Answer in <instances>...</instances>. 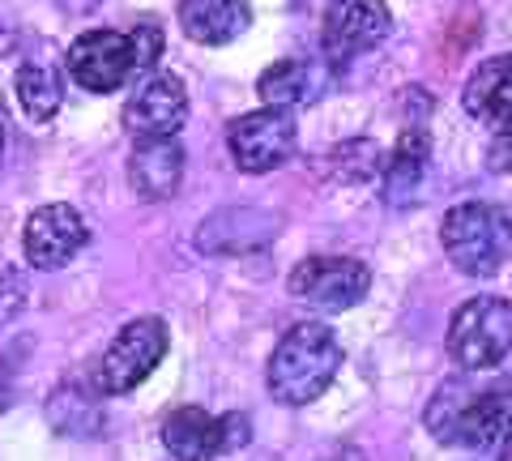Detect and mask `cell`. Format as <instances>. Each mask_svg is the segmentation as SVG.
<instances>
[{
	"mask_svg": "<svg viewBox=\"0 0 512 461\" xmlns=\"http://www.w3.org/2000/svg\"><path fill=\"white\" fill-rule=\"evenodd\" d=\"M427 427L440 444H466L474 453H512V389H470L453 380L427 406Z\"/></svg>",
	"mask_w": 512,
	"mask_h": 461,
	"instance_id": "obj_1",
	"label": "cell"
},
{
	"mask_svg": "<svg viewBox=\"0 0 512 461\" xmlns=\"http://www.w3.org/2000/svg\"><path fill=\"white\" fill-rule=\"evenodd\" d=\"M342 372V342L333 338L329 325L303 321L291 333H282V342L269 355L265 385L282 406H308L325 393Z\"/></svg>",
	"mask_w": 512,
	"mask_h": 461,
	"instance_id": "obj_2",
	"label": "cell"
},
{
	"mask_svg": "<svg viewBox=\"0 0 512 461\" xmlns=\"http://www.w3.org/2000/svg\"><path fill=\"white\" fill-rule=\"evenodd\" d=\"M440 244L461 274L470 278H491L500 265L512 257V218L500 205L487 201H466L444 214Z\"/></svg>",
	"mask_w": 512,
	"mask_h": 461,
	"instance_id": "obj_3",
	"label": "cell"
},
{
	"mask_svg": "<svg viewBox=\"0 0 512 461\" xmlns=\"http://www.w3.org/2000/svg\"><path fill=\"white\" fill-rule=\"evenodd\" d=\"M448 351L466 372L500 368L512 351V299L504 295L466 299L448 321Z\"/></svg>",
	"mask_w": 512,
	"mask_h": 461,
	"instance_id": "obj_4",
	"label": "cell"
},
{
	"mask_svg": "<svg viewBox=\"0 0 512 461\" xmlns=\"http://www.w3.org/2000/svg\"><path fill=\"white\" fill-rule=\"evenodd\" d=\"M291 295L312 304L320 312H350L359 308L367 291H372V269L359 257H338V252H320V257H303L291 269Z\"/></svg>",
	"mask_w": 512,
	"mask_h": 461,
	"instance_id": "obj_5",
	"label": "cell"
},
{
	"mask_svg": "<svg viewBox=\"0 0 512 461\" xmlns=\"http://www.w3.org/2000/svg\"><path fill=\"white\" fill-rule=\"evenodd\" d=\"M227 146H231V158L239 171L265 176V171H278L286 158L295 154L299 124L286 107H261V111H248V116L231 120Z\"/></svg>",
	"mask_w": 512,
	"mask_h": 461,
	"instance_id": "obj_6",
	"label": "cell"
},
{
	"mask_svg": "<svg viewBox=\"0 0 512 461\" xmlns=\"http://www.w3.org/2000/svg\"><path fill=\"white\" fill-rule=\"evenodd\" d=\"M167 346H171V333H167V325L158 321V316L128 321L116 333V342H111L103 351V359H99V389L107 397L137 389L141 380H146L158 363H163Z\"/></svg>",
	"mask_w": 512,
	"mask_h": 461,
	"instance_id": "obj_7",
	"label": "cell"
},
{
	"mask_svg": "<svg viewBox=\"0 0 512 461\" xmlns=\"http://www.w3.org/2000/svg\"><path fill=\"white\" fill-rule=\"evenodd\" d=\"M69 77L90 94L120 90L128 77H137L133 39L124 30H86L69 47Z\"/></svg>",
	"mask_w": 512,
	"mask_h": 461,
	"instance_id": "obj_8",
	"label": "cell"
},
{
	"mask_svg": "<svg viewBox=\"0 0 512 461\" xmlns=\"http://www.w3.org/2000/svg\"><path fill=\"white\" fill-rule=\"evenodd\" d=\"M188 120V86L175 73H154L137 86V94L124 103V129L137 141L146 137H175Z\"/></svg>",
	"mask_w": 512,
	"mask_h": 461,
	"instance_id": "obj_9",
	"label": "cell"
},
{
	"mask_svg": "<svg viewBox=\"0 0 512 461\" xmlns=\"http://www.w3.org/2000/svg\"><path fill=\"white\" fill-rule=\"evenodd\" d=\"M393 18L384 0H333L325 9V26H320V43L329 56H359L372 52L376 43L389 39Z\"/></svg>",
	"mask_w": 512,
	"mask_h": 461,
	"instance_id": "obj_10",
	"label": "cell"
},
{
	"mask_svg": "<svg viewBox=\"0 0 512 461\" xmlns=\"http://www.w3.org/2000/svg\"><path fill=\"white\" fill-rule=\"evenodd\" d=\"M86 240H90V227L73 205H43V210L26 218L22 248L35 269H60L86 248Z\"/></svg>",
	"mask_w": 512,
	"mask_h": 461,
	"instance_id": "obj_11",
	"label": "cell"
},
{
	"mask_svg": "<svg viewBox=\"0 0 512 461\" xmlns=\"http://www.w3.org/2000/svg\"><path fill=\"white\" fill-rule=\"evenodd\" d=\"M184 180V146L175 137H146L137 141L133 158H128V184L146 201H167L180 193Z\"/></svg>",
	"mask_w": 512,
	"mask_h": 461,
	"instance_id": "obj_12",
	"label": "cell"
},
{
	"mask_svg": "<svg viewBox=\"0 0 512 461\" xmlns=\"http://www.w3.org/2000/svg\"><path fill=\"white\" fill-rule=\"evenodd\" d=\"M461 99H466V111L474 120H483L495 133H508L512 129V52L483 60L470 73Z\"/></svg>",
	"mask_w": 512,
	"mask_h": 461,
	"instance_id": "obj_13",
	"label": "cell"
},
{
	"mask_svg": "<svg viewBox=\"0 0 512 461\" xmlns=\"http://www.w3.org/2000/svg\"><path fill=\"white\" fill-rule=\"evenodd\" d=\"M175 18H180L184 35L192 43L222 47L252 26V9H248V0H180Z\"/></svg>",
	"mask_w": 512,
	"mask_h": 461,
	"instance_id": "obj_14",
	"label": "cell"
},
{
	"mask_svg": "<svg viewBox=\"0 0 512 461\" xmlns=\"http://www.w3.org/2000/svg\"><path fill=\"white\" fill-rule=\"evenodd\" d=\"M163 444L171 457L180 461H210L222 453V436H218V419L205 415L201 406H180L163 419Z\"/></svg>",
	"mask_w": 512,
	"mask_h": 461,
	"instance_id": "obj_15",
	"label": "cell"
},
{
	"mask_svg": "<svg viewBox=\"0 0 512 461\" xmlns=\"http://www.w3.org/2000/svg\"><path fill=\"white\" fill-rule=\"evenodd\" d=\"M320 90H325V69L308 65V60H278L256 82V94L265 99V107H286V111L299 103H316Z\"/></svg>",
	"mask_w": 512,
	"mask_h": 461,
	"instance_id": "obj_16",
	"label": "cell"
},
{
	"mask_svg": "<svg viewBox=\"0 0 512 461\" xmlns=\"http://www.w3.org/2000/svg\"><path fill=\"white\" fill-rule=\"evenodd\" d=\"M18 99L30 120H52L60 111V82L47 65H22L18 69Z\"/></svg>",
	"mask_w": 512,
	"mask_h": 461,
	"instance_id": "obj_17",
	"label": "cell"
},
{
	"mask_svg": "<svg viewBox=\"0 0 512 461\" xmlns=\"http://www.w3.org/2000/svg\"><path fill=\"white\" fill-rule=\"evenodd\" d=\"M427 150H431L427 133L419 129V124H410V129L402 133V141H397L393 158H389V163H384V176H389V188H393V193H402L406 184H414V180L423 176Z\"/></svg>",
	"mask_w": 512,
	"mask_h": 461,
	"instance_id": "obj_18",
	"label": "cell"
},
{
	"mask_svg": "<svg viewBox=\"0 0 512 461\" xmlns=\"http://www.w3.org/2000/svg\"><path fill=\"white\" fill-rule=\"evenodd\" d=\"M329 176L342 180V184H359V180H372L376 171H384L380 163V150L372 146V141H346V146H338L329 158H325Z\"/></svg>",
	"mask_w": 512,
	"mask_h": 461,
	"instance_id": "obj_19",
	"label": "cell"
},
{
	"mask_svg": "<svg viewBox=\"0 0 512 461\" xmlns=\"http://www.w3.org/2000/svg\"><path fill=\"white\" fill-rule=\"evenodd\" d=\"M128 39H133V60H137V77L150 73L158 65V56H163V26L158 22H137L128 30Z\"/></svg>",
	"mask_w": 512,
	"mask_h": 461,
	"instance_id": "obj_20",
	"label": "cell"
},
{
	"mask_svg": "<svg viewBox=\"0 0 512 461\" xmlns=\"http://www.w3.org/2000/svg\"><path fill=\"white\" fill-rule=\"evenodd\" d=\"M26 269H0V321H9V316H18L26 308Z\"/></svg>",
	"mask_w": 512,
	"mask_h": 461,
	"instance_id": "obj_21",
	"label": "cell"
},
{
	"mask_svg": "<svg viewBox=\"0 0 512 461\" xmlns=\"http://www.w3.org/2000/svg\"><path fill=\"white\" fill-rule=\"evenodd\" d=\"M218 436H222V453L244 449L248 436H252V423H248V415H222V419H218Z\"/></svg>",
	"mask_w": 512,
	"mask_h": 461,
	"instance_id": "obj_22",
	"label": "cell"
},
{
	"mask_svg": "<svg viewBox=\"0 0 512 461\" xmlns=\"http://www.w3.org/2000/svg\"><path fill=\"white\" fill-rule=\"evenodd\" d=\"M487 158H491V171H504V176H508V171H512V129L491 141V154Z\"/></svg>",
	"mask_w": 512,
	"mask_h": 461,
	"instance_id": "obj_23",
	"label": "cell"
},
{
	"mask_svg": "<svg viewBox=\"0 0 512 461\" xmlns=\"http://www.w3.org/2000/svg\"><path fill=\"white\" fill-rule=\"evenodd\" d=\"M0 154H5V103H0Z\"/></svg>",
	"mask_w": 512,
	"mask_h": 461,
	"instance_id": "obj_24",
	"label": "cell"
}]
</instances>
